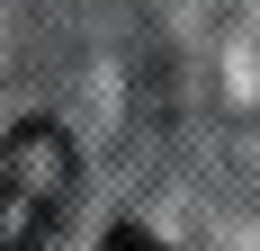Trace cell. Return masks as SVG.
I'll return each mask as SVG.
<instances>
[{
    "label": "cell",
    "mask_w": 260,
    "mask_h": 251,
    "mask_svg": "<svg viewBox=\"0 0 260 251\" xmlns=\"http://www.w3.org/2000/svg\"><path fill=\"white\" fill-rule=\"evenodd\" d=\"M81 206V144L54 117L0 135V251H63Z\"/></svg>",
    "instance_id": "1"
},
{
    "label": "cell",
    "mask_w": 260,
    "mask_h": 251,
    "mask_svg": "<svg viewBox=\"0 0 260 251\" xmlns=\"http://www.w3.org/2000/svg\"><path fill=\"white\" fill-rule=\"evenodd\" d=\"M99 251H171V242H153V233H144V225H117V233H108Z\"/></svg>",
    "instance_id": "2"
}]
</instances>
